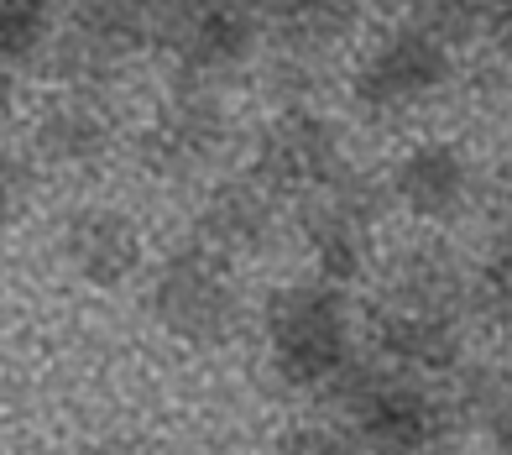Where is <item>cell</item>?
I'll use <instances>...</instances> for the list:
<instances>
[{
  "label": "cell",
  "instance_id": "cell-1",
  "mask_svg": "<svg viewBox=\"0 0 512 455\" xmlns=\"http://www.w3.org/2000/svg\"><path fill=\"white\" fill-rule=\"evenodd\" d=\"M324 398L340 414V429L371 455H445L460 419L445 398L387 361H351Z\"/></svg>",
  "mask_w": 512,
  "mask_h": 455
},
{
  "label": "cell",
  "instance_id": "cell-2",
  "mask_svg": "<svg viewBox=\"0 0 512 455\" xmlns=\"http://www.w3.org/2000/svg\"><path fill=\"white\" fill-rule=\"evenodd\" d=\"M262 335H267V361H272L277 382L293 393L324 398L356 361L345 288L324 283V278L277 288L262 309Z\"/></svg>",
  "mask_w": 512,
  "mask_h": 455
},
{
  "label": "cell",
  "instance_id": "cell-3",
  "mask_svg": "<svg viewBox=\"0 0 512 455\" xmlns=\"http://www.w3.org/2000/svg\"><path fill=\"white\" fill-rule=\"evenodd\" d=\"M147 304L152 320L183 346H220L241 325V283L230 257L209 252L204 241L183 246L152 272Z\"/></svg>",
  "mask_w": 512,
  "mask_h": 455
},
{
  "label": "cell",
  "instance_id": "cell-4",
  "mask_svg": "<svg viewBox=\"0 0 512 455\" xmlns=\"http://www.w3.org/2000/svg\"><path fill=\"white\" fill-rule=\"evenodd\" d=\"M142 48H152V32L126 0H68L48 53H42V68L58 84L95 95L110 79H121V68Z\"/></svg>",
  "mask_w": 512,
  "mask_h": 455
},
{
  "label": "cell",
  "instance_id": "cell-5",
  "mask_svg": "<svg viewBox=\"0 0 512 455\" xmlns=\"http://www.w3.org/2000/svg\"><path fill=\"white\" fill-rule=\"evenodd\" d=\"M382 199L387 189H377L371 178L345 168L340 178L324 194L304 199V246H309V262L324 283L335 288H351L366 262H371V225L382 215Z\"/></svg>",
  "mask_w": 512,
  "mask_h": 455
},
{
  "label": "cell",
  "instance_id": "cell-6",
  "mask_svg": "<svg viewBox=\"0 0 512 455\" xmlns=\"http://www.w3.org/2000/svg\"><path fill=\"white\" fill-rule=\"evenodd\" d=\"M340 173H345L340 136L314 105H283L256 131L251 178H262L277 199H314Z\"/></svg>",
  "mask_w": 512,
  "mask_h": 455
},
{
  "label": "cell",
  "instance_id": "cell-7",
  "mask_svg": "<svg viewBox=\"0 0 512 455\" xmlns=\"http://www.w3.org/2000/svg\"><path fill=\"white\" fill-rule=\"evenodd\" d=\"M445 79H450V42H439L418 21H408L361 58L351 79V100L361 116L387 121L413 110L418 100H429L434 89H445Z\"/></svg>",
  "mask_w": 512,
  "mask_h": 455
},
{
  "label": "cell",
  "instance_id": "cell-8",
  "mask_svg": "<svg viewBox=\"0 0 512 455\" xmlns=\"http://www.w3.org/2000/svg\"><path fill=\"white\" fill-rule=\"evenodd\" d=\"M262 42V11L251 0H194L168 32L157 37V48L173 58L183 84L209 89L215 79L236 74Z\"/></svg>",
  "mask_w": 512,
  "mask_h": 455
},
{
  "label": "cell",
  "instance_id": "cell-9",
  "mask_svg": "<svg viewBox=\"0 0 512 455\" xmlns=\"http://www.w3.org/2000/svg\"><path fill=\"white\" fill-rule=\"evenodd\" d=\"M225 136H230V116L225 105L199 84H178L168 100L157 105V116L147 121L142 142H136V157L152 178H194L204 173L215 157L225 152Z\"/></svg>",
  "mask_w": 512,
  "mask_h": 455
},
{
  "label": "cell",
  "instance_id": "cell-10",
  "mask_svg": "<svg viewBox=\"0 0 512 455\" xmlns=\"http://www.w3.org/2000/svg\"><path fill=\"white\" fill-rule=\"evenodd\" d=\"M371 351H377L387 367L408 372V377H418V372H455L460 356H465L460 314L403 304V299H382L377 309H371Z\"/></svg>",
  "mask_w": 512,
  "mask_h": 455
},
{
  "label": "cell",
  "instance_id": "cell-11",
  "mask_svg": "<svg viewBox=\"0 0 512 455\" xmlns=\"http://www.w3.org/2000/svg\"><path fill=\"white\" fill-rule=\"evenodd\" d=\"M194 231L220 257H256L277 241V194L251 173L220 178L199 204Z\"/></svg>",
  "mask_w": 512,
  "mask_h": 455
},
{
  "label": "cell",
  "instance_id": "cell-12",
  "mask_svg": "<svg viewBox=\"0 0 512 455\" xmlns=\"http://www.w3.org/2000/svg\"><path fill=\"white\" fill-rule=\"evenodd\" d=\"M58 252L74 278L95 288H121L142 267V236H136V220L110 204H79L58 231Z\"/></svg>",
  "mask_w": 512,
  "mask_h": 455
},
{
  "label": "cell",
  "instance_id": "cell-13",
  "mask_svg": "<svg viewBox=\"0 0 512 455\" xmlns=\"http://www.w3.org/2000/svg\"><path fill=\"white\" fill-rule=\"evenodd\" d=\"M387 194L418 220H455L476 194V173L455 142H424L392 168Z\"/></svg>",
  "mask_w": 512,
  "mask_h": 455
},
{
  "label": "cell",
  "instance_id": "cell-14",
  "mask_svg": "<svg viewBox=\"0 0 512 455\" xmlns=\"http://www.w3.org/2000/svg\"><path fill=\"white\" fill-rule=\"evenodd\" d=\"M37 152L48 157L53 168H95L115 142V121L100 105V95H84V89H68L63 100H53L37 121Z\"/></svg>",
  "mask_w": 512,
  "mask_h": 455
},
{
  "label": "cell",
  "instance_id": "cell-15",
  "mask_svg": "<svg viewBox=\"0 0 512 455\" xmlns=\"http://www.w3.org/2000/svg\"><path fill=\"white\" fill-rule=\"evenodd\" d=\"M262 37H272L283 58H319L340 37H351L361 0H256Z\"/></svg>",
  "mask_w": 512,
  "mask_h": 455
},
{
  "label": "cell",
  "instance_id": "cell-16",
  "mask_svg": "<svg viewBox=\"0 0 512 455\" xmlns=\"http://www.w3.org/2000/svg\"><path fill=\"white\" fill-rule=\"evenodd\" d=\"M387 299L460 314L465 304H471V283H465V272L450 252H439V246H413V252H403L398 267H392Z\"/></svg>",
  "mask_w": 512,
  "mask_h": 455
},
{
  "label": "cell",
  "instance_id": "cell-17",
  "mask_svg": "<svg viewBox=\"0 0 512 455\" xmlns=\"http://www.w3.org/2000/svg\"><path fill=\"white\" fill-rule=\"evenodd\" d=\"M68 0H0V63H32L48 53Z\"/></svg>",
  "mask_w": 512,
  "mask_h": 455
},
{
  "label": "cell",
  "instance_id": "cell-18",
  "mask_svg": "<svg viewBox=\"0 0 512 455\" xmlns=\"http://www.w3.org/2000/svg\"><path fill=\"white\" fill-rule=\"evenodd\" d=\"M455 414L481 424L497 455H512V372H471L460 382Z\"/></svg>",
  "mask_w": 512,
  "mask_h": 455
},
{
  "label": "cell",
  "instance_id": "cell-19",
  "mask_svg": "<svg viewBox=\"0 0 512 455\" xmlns=\"http://www.w3.org/2000/svg\"><path fill=\"white\" fill-rule=\"evenodd\" d=\"M471 304H476L497 330H512V241H502L497 252L481 262L476 283H471Z\"/></svg>",
  "mask_w": 512,
  "mask_h": 455
},
{
  "label": "cell",
  "instance_id": "cell-20",
  "mask_svg": "<svg viewBox=\"0 0 512 455\" xmlns=\"http://www.w3.org/2000/svg\"><path fill=\"white\" fill-rule=\"evenodd\" d=\"M277 455H371V450L356 445L345 429H288Z\"/></svg>",
  "mask_w": 512,
  "mask_h": 455
},
{
  "label": "cell",
  "instance_id": "cell-21",
  "mask_svg": "<svg viewBox=\"0 0 512 455\" xmlns=\"http://www.w3.org/2000/svg\"><path fill=\"white\" fill-rule=\"evenodd\" d=\"M27 199V163L0 147V220H11Z\"/></svg>",
  "mask_w": 512,
  "mask_h": 455
},
{
  "label": "cell",
  "instance_id": "cell-22",
  "mask_svg": "<svg viewBox=\"0 0 512 455\" xmlns=\"http://www.w3.org/2000/svg\"><path fill=\"white\" fill-rule=\"evenodd\" d=\"M126 6H131L136 16L147 21V32H152V48H157V37L168 32L173 21H178L183 11H189V6H194V0H126Z\"/></svg>",
  "mask_w": 512,
  "mask_h": 455
},
{
  "label": "cell",
  "instance_id": "cell-23",
  "mask_svg": "<svg viewBox=\"0 0 512 455\" xmlns=\"http://www.w3.org/2000/svg\"><path fill=\"white\" fill-rule=\"evenodd\" d=\"M486 32H492L502 48H512V0H492V11H486Z\"/></svg>",
  "mask_w": 512,
  "mask_h": 455
},
{
  "label": "cell",
  "instance_id": "cell-24",
  "mask_svg": "<svg viewBox=\"0 0 512 455\" xmlns=\"http://www.w3.org/2000/svg\"><path fill=\"white\" fill-rule=\"evenodd\" d=\"M84 455H136V450H121V445H100V450H84Z\"/></svg>",
  "mask_w": 512,
  "mask_h": 455
}]
</instances>
